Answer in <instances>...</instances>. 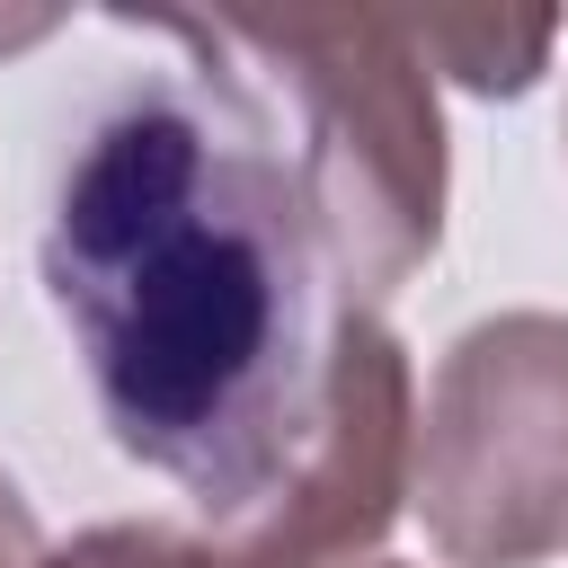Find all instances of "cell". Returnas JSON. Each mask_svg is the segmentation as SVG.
Wrapping results in <instances>:
<instances>
[{"label": "cell", "instance_id": "6da1fadb", "mask_svg": "<svg viewBox=\"0 0 568 568\" xmlns=\"http://www.w3.org/2000/svg\"><path fill=\"white\" fill-rule=\"evenodd\" d=\"M115 27L213 62L284 151L346 302H390L444 240V106L417 27L382 18H195L115 9Z\"/></svg>", "mask_w": 568, "mask_h": 568}, {"label": "cell", "instance_id": "7a4b0ae2", "mask_svg": "<svg viewBox=\"0 0 568 568\" xmlns=\"http://www.w3.org/2000/svg\"><path fill=\"white\" fill-rule=\"evenodd\" d=\"M408 506L453 568H541L568 541V311H497L444 346Z\"/></svg>", "mask_w": 568, "mask_h": 568}, {"label": "cell", "instance_id": "3957f363", "mask_svg": "<svg viewBox=\"0 0 568 568\" xmlns=\"http://www.w3.org/2000/svg\"><path fill=\"white\" fill-rule=\"evenodd\" d=\"M426 62H444L479 98H524L559 44V18H426L417 27Z\"/></svg>", "mask_w": 568, "mask_h": 568}, {"label": "cell", "instance_id": "277c9868", "mask_svg": "<svg viewBox=\"0 0 568 568\" xmlns=\"http://www.w3.org/2000/svg\"><path fill=\"white\" fill-rule=\"evenodd\" d=\"M0 541L44 550V532H36V515H27V497H18V479H9V470H0Z\"/></svg>", "mask_w": 568, "mask_h": 568}, {"label": "cell", "instance_id": "5b68a950", "mask_svg": "<svg viewBox=\"0 0 568 568\" xmlns=\"http://www.w3.org/2000/svg\"><path fill=\"white\" fill-rule=\"evenodd\" d=\"M0 568H53V541H44V550H18V541H0Z\"/></svg>", "mask_w": 568, "mask_h": 568}, {"label": "cell", "instance_id": "8992f818", "mask_svg": "<svg viewBox=\"0 0 568 568\" xmlns=\"http://www.w3.org/2000/svg\"><path fill=\"white\" fill-rule=\"evenodd\" d=\"M364 568H399V559H364Z\"/></svg>", "mask_w": 568, "mask_h": 568}, {"label": "cell", "instance_id": "52a82bcc", "mask_svg": "<svg viewBox=\"0 0 568 568\" xmlns=\"http://www.w3.org/2000/svg\"><path fill=\"white\" fill-rule=\"evenodd\" d=\"M559 133H568V124H559Z\"/></svg>", "mask_w": 568, "mask_h": 568}]
</instances>
